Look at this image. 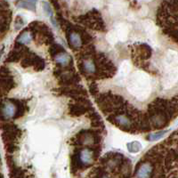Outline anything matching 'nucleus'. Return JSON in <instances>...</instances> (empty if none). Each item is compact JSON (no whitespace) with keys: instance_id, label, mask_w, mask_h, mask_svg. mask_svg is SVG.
Here are the masks:
<instances>
[{"instance_id":"1","label":"nucleus","mask_w":178,"mask_h":178,"mask_svg":"<svg viewBox=\"0 0 178 178\" xmlns=\"http://www.w3.org/2000/svg\"><path fill=\"white\" fill-rule=\"evenodd\" d=\"M95 102L102 112L106 115L117 111L118 110L121 109L126 103V101H124L121 96L113 95L111 93L101 94L95 98Z\"/></svg>"},{"instance_id":"2","label":"nucleus","mask_w":178,"mask_h":178,"mask_svg":"<svg viewBox=\"0 0 178 178\" xmlns=\"http://www.w3.org/2000/svg\"><path fill=\"white\" fill-rule=\"evenodd\" d=\"M76 23L86 26L89 29L99 30V31H105L106 26L104 21L102 20L101 14L96 9H92L86 14L80 15L75 18Z\"/></svg>"},{"instance_id":"3","label":"nucleus","mask_w":178,"mask_h":178,"mask_svg":"<svg viewBox=\"0 0 178 178\" xmlns=\"http://www.w3.org/2000/svg\"><path fill=\"white\" fill-rule=\"evenodd\" d=\"M100 142L101 134L97 130H81L71 139V144L78 147L85 145L90 147L95 144H100Z\"/></svg>"},{"instance_id":"4","label":"nucleus","mask_w":178,"mask_h":178,"mask_svg":"<svg viewBox=\"0 0 178 178\" xmlns=\"http://www.w3.org/2000/svg\"><path fill=\"white\" fill-rule=\"evenodd\" d=\"M92 102L86 95H79L73 98V102L69 103V112L73 117L82 116L93 110Z\"/></svg>"},{"instance_id":"5","label":"nucleus","mask_w":178,"mask_h":178,"mask_svg":"<svg viewBox=\"0 0 178 178\" xmlns=\"http://www.w3.org/2000/svg\"><path fill=\"white\" fill-rule=\"evenodd\" d=\"M21 64H22V67L23 68L33 67L36 71H41L46 67V62L44 59H42L40 56H38L35 53L30 51L28 52L22 58Z\"/></svg>"},{"instance_id":"6","label":"nucleus","mask_w":178,"mask_h":178,"mask_svg":"<svg viewBox=\"0 0 178 178\" xmlns=\"http://www.w3.org/2000/svg\"><path fill=\"white\" fill-rule=\"evenodd\" d=\"M135 49L132 52V56L133 59H136L135 64L137 66L143 64L144 65V61L148 60L151 58L152 50V47L147 45V44H139V45H134Z\"/></svg>"},{"instance_id":"7","label":"nucleus","mask_w":178,"mask_h":178,"mask_svg":"<svg viewBox=\"0 0 178 178\" xmlns=\"http://www.w3.org/2000/svg\"><path fill=\"white\" fill-rule=\"evenodd\" d=\"M155 173V166L152 162L144 159L137 164L134 171V176L136 177H152Z\"/></svg>"},{"instance_id":"8","label":"nucleus","mask_w":178,"mask_h":178,"mask_svg":"<svg viewBox=\"0 0 178 178\" xmlns=\"http://www.w3.org/2000/svg\"><path fill=\"white\" fill-rule=\"evenodd\" d=\"M29 51V49L28 47H26L24 44H22V43L16 41L14 43V48L9 53L5 62H17L20 60H22V58Z\"/></svg>"},{"instance_id":"9","label":"nucleus","mask_w":178,"mask_h":178,"mask_svg":"<svg viewBox=\"0 0 178 178\" xmlns=\"http://www.w3.org/2000/svg\"><path fill=\"white\" fill-rule=\"evenodd\" d=\"M59 95H65L71 98H75L79 95H86V91L81 86H61L53 90Z\"/></svg>"},{"instance_id":"10","label":"nucleus","mask_w":178,"mask_h":178,"mask_svg":"<svg viewBox=\"0 0 178 178\" xmlns=\"http://www.w3.org/2000/svg\"><path fill=\"white\" fill-rule=\"evenodd\" d=\"M58 79H59V84L62 86H76L80 82V77L75 71V70L64 72L58 77Z\"/></svg>"},{"instance_id":"11","label":"nucleus","mask_w":178,"mask_h":178,"mask_svg":"<svg viewBox=\"0 0 178 178\" xmlns=\"http://www.w3.org/2000/svg\"><path fill=\"white\" fill-rule=\"evenodd\" d=\"M16 86L14 77L12 75L6 77H0V89L3 90V92L6 95L8 92H10L13 88H14Z\"/></svg>"},{"instance_id":"12","label":"nucleus","mask_w":178,"mask_h":178,"mask_svg":"<svg viewBox=\"0 0 178 178\" xmlns=\"http://www.w3.org/2000/svg\"><path fill=\"white\" fill-rule=\"evenodd\" d=\"M12 101L15 105V112H14V119H18L22 118L26 112V110L28 109L27 102L25 101L18 100V99H12Z\"/></svg>"},{"instance_id":"13","label":"nucleus","mask_w":178,"mask_h":178,"mask_svg":"<svg viewBox=\"0 0 178 178\" xmlns=\"http://www.w3.org/2000/svg\"><path fill=\"white\" fill-rule=\"evenodd\" d=\"M88 117L91 120V125L93 127H95V128H104V125H103V122L102 120V118L101 116L99 115V113H97L94 109L89 110L88 112Z\"/></svg>"},{"instance_id":"14","label":"nucleus","mask_w":178,"mask_h":178,"mask_svg":"<svg viewBox=\"0 0 178 178\" xmlns=\"http://www.w3.org/2000/svg\"><path fill=\"white\" fill-rule=\"evenodd\" d=\"M53 59L56 62V63L60 66H67V65L73 64V60L66 52H62L57 54Z\"/></svg>"},{"instance_id":"15","label":"nucleus","mask_w":178,"mask_h":178,"mask_svg":"<svg viewBox=\"0 0 178 178\" xmlns=\"http://www.w3.org/2000/svg\"><path fill=\"white\" fill-rule=\"evenodd\" d=\"M32 35L30 33V31L29 30V29H24L20 34L19 36L17 37L16 38V41L17 42H20L22 44H29L31 40H32Z\"/></svg>"},{"instance_id":"16","label":"nucleus","mask_w":178,"mask_h":178,"mask_svg":"<svg viewBox=\"0 0 178 178\" xmlns=\"http://www.w3.org/2000/svg\"><path fill=\"white\" fill-rule=\"evenodd\" d=\"M90 176H94V177H108L110 176L108 174V171L102 166V167H95L92 170V175H90Z\"/></svg>"},{"instance_id":"17","label":"nucleus","mask_w":178,"mask_h":178,"mask_svg":"<svg viewBox=\"0 0 178 178\" xmlns=\"http://www.w3.org/2000/svg\"><path fill=\"white\" fill-rule=\"evenodd\" d=\"M50 45H51V47L49 48V53H50V55L53 58H54L57 54H59L62 52H65V49L59 44H56V43L53 42Z\"/></svg>"},{"instance_id":"18","label":"nucleus","mask_w":178,"mask_h":178,"mask_svg":"<svg viewBox=\"0 0 178 178\" xmlns=\"http://www.w3.org/2000/svg\"><path fill=\"white\" fill-rule=\"evenodd\" d=\"M163 32L165 34H167L168 37H170L171 38L174 39V41L176 43L178 38L177 34V27H168V28H164L163 29Z\"/></svg>"},{"instance_id":"19","label":"nucleus","mask_w":178,"mask_h":178,"mask_svg":"<svg viewBox=\"0 0 178 178\" xmlns=\"http://www.w3.org/2000/svg\"><path fill=\"white\" fill-rule=\"evenodd\" d=\"M16 5L21 8H26L32 12H35V3L31 1H25V0H19L16 3Z\"/></svg>"},{"instance_id":"20","label":"nucleus","mask_w":178,"mask_h":178,"mask_svg":"<svg viewBox=\"0 0 178 178\" xmlns=\"http://www.w3.org/2000/svg\"><path fill=\"white\" fill-rule=\"evenodd\" d=\"M10 176L11 177H24V172L21 167H18L17 166L14 167L10 169Z\"/></svg>"},{"instance_id":"21","label":"nucleus","mask_w":178,"mask_h":178,"mask_svg":"<svg viewBox=\"0 0 178 178\" xmlns=\"http://www.w3.org/2000/svg\"><path fill=\"white\" fill-rule=\"evenodd\" d=\"M127 147L130 152L136 153L140 152V150L142 148V145L139 142H132V143H127Z\"/></svg>"},{"instance_id":"22","label":"nucleus","mask_w":178,"mask_h":178,"mask_svg":"<svg viewBox=\"0 0 178 178\" xmlns=\"http://www.w3.org/2000/svg\"><path fill=\"white\" fill-rule=\"evenodd\" d=\"M167 130H161V131H158L157 133H153V134H149L147 137H146V139L148 140V141H151V142H152V141H157V140H158V139H160L166 133H167Z\"/></svg>"},{"instance_id":"23","label":"nucleus","mask_w":178,"mask_h":178,"mask_svg":"<svg viewBox=\"0 0 178 178\" xmlns=\"http://www.w3.org/2000/svg\"><path fill=\"white\" fill-rule=\"evenodd\" d=\"M5 149L9 154L14 153L18 150L17 143H5Z\"/></svg>"},{"instance_id":"24","label":"nucleus","mask_w":178,"mask_h":178,"mask_svg":"<svg viewBox=\"0 0 178 178\" xmlns=\"http://www.w3.org/2000/svg\"><path fill=\"white\" fill-rule=\"evenodd\" d=\"M89 92L91 93L92 95H95V96L99 93V88H98V86H97L96 83L94 82V83H92L90 85V86H89Z\"/></svg>"},{"instance_id":"25","label":"nucleus","mask_w":178,"mask_h":178,"mask_svg":"<svg viewBox=\"0 0 178 178\" xmlns=\"http://www.w3.org/2000/svg\"><path fill=\"white\" fill-rule=\"evenodd\" d=\"M24 24V21L21 16H17L15 19V23H14V27L16 29H21L23 28V25Z\"/></svg>"},{"instance_id":"26","label":"nucleus","mask_w":178,"mask_h":178,"mask_svg":"<svg viewBox=\"0 0 178 178\" xmlns=\"http://www.w3.org/2000/svg\"><path fill=\"white\" fill-rule=\"evenodd\" d=\"M6 162H7V167H9V169H11V168H13L14 167H15L16 165H15V162H14V158H13V156H11V155H7L6 156Z\"/></svg>"},{"instance_id":"27","label":"nucleus","mask_w":178,"mask_h":178,"mask_svg":"<svg viewBox=\"0 0 178 178\" xmlns=\"http://www.w3.org/2000/svg\"><path fill=\"white\" fill-rule=\"evenodd\" d=\"M10 75H12V73H11L10 70H9L7 67L2 66V67L0 68V77H6L10 76Z\"/></svg>"},{"instance_id":"28","label":"nucleus","mask_w":178,"mask_h":178,"mask_svg":"<svg viewBox=\"0 0 178 178\" xmlns=\"http://www.w3.org/2000/svg\"><path fill=\"white\" fill-rule=\"evenodd\" d=\"M43 7H44V10H45L46 14L48 16H52L53 15V11H52L51 9V5L47 2H43Z\"/></svg>"},{"instance_id":"29","label":"nucleus","mask_w":178,"mask_h":178,"mask_svg":"<svg viewBox=\"0 0 178 178\" xmlns=\"http://www.w3.org/2000/svg\"><path fill=\"white\" fill-rule=\"evenodd\" d=\"M4 95H5V94L3 92V90H2V89H0V100L3 98V96H4Z\"/></svg>"},{"instance_id":"30","label":"nucleus","mask_w":178,"mask_h":178,"mask_svg":"<svg viewBox=\"0 0 178 178\" xmlns=\"http://www.w3.org/2000/svg\"><path fill=\"white\" fill-rule=\"evenodd\" d=\"M0 177H4V176L2 174H0Z\"/></svg>"}]
</instances>
